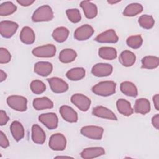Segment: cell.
<instances>
[{
    "instance_id": "1",
    "label": "cell",
    "mask_w": 159,
    "mask_h": 159,
    "mask_svg": "<svg viewBox=\"0 0 159 159\" xmlns=\"http://www.w3.org/2000/svg\"><path fill=\"white\" fill-rule=\"evenodd\" d=\"M116 83L112 81H101L92 88V91L98 96H109L116 93Z\"/></svg>"
},
{
    "instance_id": "2",
    "label": "cell",
    "mask_w": 159,
    "mask_h": 159,
    "mask_svg": "<svg viewBox=\"0 0 159 159\" xmlns=\"http://www.w3.org/2000/svg\"><path fill=\"white\" fill-rule=\"evenodd\" d=\"M53 18V12L48 5H43L38 7L33 13L32 20L35 22H48Z\"/></svg>"
},
{
    "instance_id": "3",
    "label": "cell",
    "mask_w": 159,
    "mask_h": 159,
    "mask_svg": "<svg viewBox=\"0 0 159 159\" xmlns=\"http://www.w3.org/2000/svg\"><path fill=\"white\" fill-rule=\"evenodd\" d=\"M8 106L14 110L19 112H24L27 109V100L22 96L12 95L6 99Z\"/></svg>"
},
{
    "instance_id": "4",
    "label": "cell",
    "mask_w": 159,
    "mask_h": 159,
    "mask_svg": "<svg viewBox=\"0 0 159 159\" xmlns=\"http://www.w3.org/2000/svg\"><path fill=\"white\" fill-rule=\"evenodd\" d=\"M81 134L89 139L101 140L102 137L104 129L102 127L96 125L84 126L81 129Z\"/></svg>"
},
{
    "instance_id": "5",
    "label": "cell",
    "mask_w": 159,
    "mask_h": 159,
    "mask_svg": "<svg viewBox=\"0 0 159 159\" xmlns=\"http://www.w3.org/2000/svg\"><path fill=\"white\" fill-rule=\"evenodd\" d=\"M48 145L53 150L63 151L66 146V139L62 134H54L50 137Z\"/></svg>"
},
{
    "instance_id": "6",
    "label": "cell",
    "mask_w": 159,
    "mask_h": 159,
    "mask_svg": "<svg viewBox=\"0 0 159 159\" xmlns=\"http://www.w3.org/2000/svg\"><path fill=\"white\" fill-rule=\"evenodd\" d=\"M32 53L34 56L37 57L51 58L55 55L56 47L53 44H47L34 48Z\"/></svg>"
},
{
    "instance_id": "7",
    "label": "cell",
    "mask_w": 159,
    "mask_h": 159,
    "mask_svg": "<svg viewBox=\"0 0 159 159\" xmlns=\"http://www.w3.org/2000/svg\"><path fill=\"white\" fill-rule=\"evenodd\" d=\"M18 24L13 21L4 20L0 22V33L2 37L9 39L12 37L18 29Z\"/></svg>"
},
{
    "instance_id": "8",
    "label": "cell",
    "mask_w": 159,
    "mask_h": 159,
    "mask_svg": "<svg viewBox=\"0 0 159 159\" xmlns=\"http://www.w3.org/2000/svg\"><path fill=\"white\" fill-rule=\"evenodd\" d=\"M51 90L55 93H63L68 89V84L62 79L58 77H52L47 79Z\"/></svg>"
},
{
    "instance_id": "9",
    "label": "cell",
    "mask_w": 159,
    "mask_h": 159,
    "mask_svg": "<svg viewBox=\"0 0 159 159\" xmlns=\"http://www.w3.org/2000/svg\"><path fill=\"white\" fill-rule=\"evenodd\" d=\"M71 102L75 105L80 110L83 112L87 111L91 105L90 99L82 94H75L71 97Z\"/></svg>"
},
{
    "instance_id": "10",
    "label": "cell",
    "mask_w": 159,
    "mask_h": 159,
    "mask_svg": "<svg viewBox=\"0 0 159 159\" xmlns=\"http://www.w3.org/2000/svg\"><path fill=\"white\" fill-rule=\"evenodd\" d=\"M39 120L50 130L55 129L58 127V117L53 112L40 114L39 116Z\"/></svg>"
},
{
    "instance_id": "11",
    "label": "cell",
    "mask_w": 159,
    "mask_h": 159,
    "mask_svg": "<svg viewBox=\"0 0 159 159\" xmlns=\"http://www.w3.org/2000/svg\"><path fill=\"white\" fill-rule=\"evenodd\" d=\"M94 30L89 24H84L77 28L74 32V37L79 41H84L89 39L94 34Z\"/></svg>"
},
{
    "instance_id": "12",
    "label": "cell",
    "mask_w": 159,
    "mask_h": 159,
    "mask_svg": "<svg viewBox=\"0 0 159 159\" xmlns=\"http://www.w3.org/2000/svg\"><path fill=\"white\" fill-rule=\"evenodd\" d=\"M113 71V67L109 63H99L94 65L91 69V73L97 77L109 76Z\"/></svg>"
},
{
    "instance_id": "13",
    "label": "cell",
    "mask_w": 159,
    "mask_h": 159,
    "mask_svg": "<svg viewBox=\"0 0 159 159\" xmlns=\"http://www.w3.org/2000/svg\"><path fill=\"white\" fill-rule=\"evenodd\" d=\"M94 40L99 43H115L118 42L119 37L114 30L108 29L99 34Z\"/></svg>"
},
{
    "instance_id": "14",
    "label": "cell",
    "mask_w": 159,
    "mask_h": 159,
    "mask_svg": "<svg viewBox=\"0 0 159 159\" xmlns=\"http://www.w3.org/2000/svg\"><path fill=\"white\" fill-rule=\"evenodd\" d=\"M92 114L95 116L103 119H109L112 120H117L116 116L112 111L102 106H98L94 107L92 111Z\"/></svg>"
},
{
    "instance_id": "15",
    "label": "cell",
    "mask_w": 159,
    "mask_h": 159,
    "mask_svg": "<svg viewBox=\"0 0 159 159\" xmlns=\"http://www.w3.org/2000/svg\"><path fill=\"white\" fill-rule=\"evenodd\" d=\"M59 111L62 118L66 122L74 123L78 121L77 112L70 106L66 105L61 106Z\"/></svg>"
},
{
    "instance_id": "16",
    "label": "cell",
    "mask_w": 159,
    "mask_h": 159,
    "mask_svg": "<svg viewBox=\"0 0 159 159\" xmlns=\"http://www.w3.org/2000/svg\"><path fill=\"white\" fill-rule=\"evenodd\" d=\"M53 65L48 61H39L37 62L34 68V72L37 75L45 77L48 76L52 71Z\"/></svg>"
},
{
    "instance_id": "17",
    "label": "cell",
    "mask_w": 159,
    "mask_h": 159,
    "mask_svg": "<svg viewBox=\"0 0 159 159\" xmlns=\"http://www.w3.org/2000/svg\"><path fill=\"white\" fill-rule=\"evenodd\" d=\"M85 17L88 19H94L98 14V8L95 4L89 1H83L80 3Z\"/></svg>"
},
{
    "instance_id": "18",
    "label": "cell",
    "mask_w": 159,
    "mask_h": 159,
    "mask_svg": "<svg viewBox=\"0 0 159 159\" xmlns=\"http://www.w3.org/2000/svg\"><path fill=\"white\" fill-rule=\"evenodd\" d=\"M105 151L102 147H95L84 148L81 152V157L84 159H91L104 155Z\"/></svg>"
},
{
    "instance_id": "19",
    "label": "cell",
    "mask_w": 159,
    "mask_h": 159,
    "mask_svg": "<svg viewBox=\"0 0 159 159\" xmlns=\"http://www.w3.org/2000/svg\"><path fill=\"white\" fill-rule=\"evenodd\" d=\"M10 130L13 138L16 141L19 142L24 137V129L22 124L17 121H13L10 125Z\"/></svg>"
},
{
    "instance_id": "20",
    "label": "cell",
    "mask_w": 159,
    "mask_h": 159,
    "mask_svg": "<svg viewBox=\"0 0 159 159\" xmlns=\"http://www.w3.org/2000/svg\"><path fill=\"white\" fill-rule=\"evenodd\" d=\"M33 107L37 111H41L53 107V102L47 97L37 98L34 99Z\"/></svg>"
},
{
    "instance_id": "21",
    "label": "cell",
    "mask_w": 159,
    "mask_h": 159,
    "mask_svg": "<svg viewBox=\"0 0 159 159\" xmlns=\"http://www.w3.org/2000/svg\"><path fill=\"white\" fill-rule=\"evenodd\" d=\"M46 136L43 130L38 125L34 124L32 127V140L37 144L42 145L45 141Z\"/></svg>"
},
{
    "instance_id": "22",
    "label": "cell",
    "mask_w": 159,
    "mask_h": 159,
    "mask_svg": "<svg viewBox=\"0 0 159 159\" xmlns=\"http://www.w3.org/2000/svg\"><path fill=\"white\" fill-rule=\"evenodd\" d=\"M35 33L32 28L25 26L22 29L20 34V40L22 43L30 45L35 42Z\"/></svg>"
},
{
    "instance_id": "23",
    "label": "cell",
    "mask_w": 159,
    "mask_h": 159,
    "mask_svg": "<svg viewBox=\"0 0 159 159\" xmlns=\"http://www.w3.org/2000/svg\"><path fill=\"white\" fill-rule=\"evenodd\" d=\"M119 61L123 66L129 67L135 63L136 61V56L131 51L124 50L120 54Z\"/></svg>"
},
{
    "instance_id": "24",
    "label": "cell",
    "mask_w": 159,
    "mask_h": 159,
    "mask_svg": "<svg viewBox=\"0 0 159 159\" xmlns=\"http://www.w3.org/2000/svg\"><path fill=\"white\" fill-rule=\"evenodd\" d=\"M134 111L136 113L145 115L150 111V103L146 98H139L135 101Z\"/></svg>"
},
{
    "instance_id": "25",
    "label": "cell",
    "mask_w": 159,
    "mask_h": 159,
    "mask_svg": "<svg viewBox=\"0 0 159 159\" xmlns=\"http://www.w3.org/2000/svg\"><path fill=\"white\" fill-rule=\"evenodd\" d=\"M116 106L118 112L125 116H130L134 112L130 103L124 99H118L116 102Z\"/></svg>"
},
{
    "instance_id": "26",
    "label": "cell",
    "mask_w": 159,
    "mask_h": 159,
    "mask_svg": "<svg viewBox=\"0 0 159 159\" xmlns=\"http://www.w3.org/2000/svg\"><path fill=\"white\" fill-rule=\"evenodd\" d=\"M120 89L123 94L127 96L135 98L138 94L137 87L130 81H124L121 83L120 85Z\"/></svg>"
},
{
    "instance_id": "27",
    "label": "cell",
    "mask_w": 159,
    "mask_h": 159,
    "mask_svg": "<svg viewBox=\"0 0 159 159\" xmlns=\"http://www.w3.org/2000/svg\"><path fill=\"white\" fill-rule=\"evenodd\" d=\"M77 57L76 52L71 48L62 50L59 54V60L63 63H68L73 61Z\"/></svg>"
},
{
    "instance_id": "28",
    "label": "cell",
    "mask_w": 159,
    "mask_h": 159,
    "mask_svg": "<svg viewBox=\"0 0 159 159\" xmlns=\"http://www.w3.org/2000/svg\"><path fill=\"white\" fill-rule=\"evenodd\" d=\"M98 55L102 59L112 60L117 57V51L113 47H102L99 48Z\"/></svg>"
},
{
    "instance_id": "29",
    "label": "cell",
    "mask_w": 159,
    "mask_h": 159,
    "mask_svg": "<svg viewBox=\"0 0 159 159\" xmlns=\"http://www.w3.org/2000/svg\"><path fill=\"white\" fill-rule=\"evenodd\" d=\"M52 35L56 42L62 43L67 39L69 35V30L65 27H58L53 31Z\"/></svg>"
},
{
    "instance_id": "30",
    "label": "cell",
    "mask_w": 159,
    "mask_h": 159,
    "mask_svg": "<svg viewBox=\"0 0 159 159\" xmlns=\"http://www.w3.org/2000/svg\"><path fill=\"white\" fill-rule=\"evenodd\" d=\"M85 73L84 68L76 67L68 70L66 73V76L71 81H79L84 77Z\"/></svg>"
},
{
    "instance_id": "31",
    "label": "cell",
    "mask_w": 159,
    "mask_h": 159,
    "mask_svg": "<svg viewBox=\"0 0 159 159\" xmlns=\"http://www.w3.org/2000/svg\"><path fill=\"white\" fill-rule=\"evenodd\" d=\"M142 68L145 69H154L158 66L159 65V58L155 56H145L142 60Z\"/></svg>"
},
{
    "instance_id": "32",
    "label": "cell",
    "mask_w": 159,
    "mask_h": 159,
    "mask_svg": "<svg viewBox=\"0 0 159 159\" xmlns=\"http://www.w3.org/2000/svg\"><path fill=\"white\" fill-rule=\"evenodd\" d=\"M143 11V6L139 3H132L126 6L123 11V15L127 17L135 16Z\"/></svg>"
},
{
    "instance_id": "33",
    "label": "cell",
    "mask_w": 159,
    "mask_h": 159,
    "mask_svg": "<svg viewBox=\"0 0 159 159\" xmlns=\"http://www.w3.org/2000/svg\"><path fill=\"white\" fill-rule=\"evenodd\" d=\"M17 10V6L12 2H5L0 5V15L1 16H9Z\"/></svg>"
},
{
    "instance_id": "34",
    "label": "cell",
    "mask_w": 159,
    "mask_h": 159,
    "mask_svg": "<svg viewBox=\"0 0 159 159\" xmlns=\"http://www.w3.org/2000/svg\"><path fill=\"white\" fill-rule=\"evenodd\" d=\"M139 25L145 29H152L155 24V20L153 17L150 15L144 14L141 16L139 18Z\"/></svg>"
},
{
    "instance_id": "35",
    "label": "cell",
    "mask_w": 159,
    "mask_h": 159,
    "mask_svg": "<svg viewBox=\"0 0 159 159\" xmlns=\"http://www.w3.org/2000/svg\"><path fill=\"white\" fill-rule=\"evenodd\" d=\"M143 43V39L140 35H132L127 39V45L133 49H137L140 48Z\"/></svg>"
},
{
    "instance_id": "36",
    "label": "cell",
    "mask_w": 159,
    "mask_h": 159,
    "mask_svg": "<svg viewBox=\"0 0 159 159\" xmlns=\"http://www.w3.org/2000/svg\"><path fill=\"white\" fill-rule=\"evenodd\" d=\"M30 88L32 92L35 94H40L46 89L45 84L39 80H33L30 84Z\"/></svg>"
},
{
    "instance_id": "37",
    "label": "cell",
    "mask_w": 159,
    "mask_h": 159,
    "mask_svg": "<svg viewBox=\"0 0 159 159\" xmlns=\"http://www.w3.org/2000/svg\"><path fill=\"white\" fill-rule=\"evenodd\" d=\"M66 14L70 21L73 23H78L81 19L80 11L78 9H69L66 11Z\"/></svg>"
},
{
    "instance_id": "38",
    "label": "cell",
    "mask_w": 159,
    "mask_h": 159,
    "mask_svg": "<svg viewBox=\"0 0 159 159\" xmlns=\"http://www.w3.org/2000/svg\"><path fill=\"white\" fill-rule=\"evenodd\" d=\"M11 55L9 52L5 48L1 47L0 48V63H7L11 61Z\"/></svg>"
},
{
    "instance_id": "39",
    "label": "cell",
    "mask_w": 159,
    "mask_h": 159,
    "mask_svg": "<svg viewBox=\"0 0 159 159\" xmlns=\"http://www.w3.org/2000/svg\"><path fill=\"white\" fill-rule=\"evenodd\" d=\"M0 145L1 147L4 148L9 146V140L2 131L0 132Z\"/></svg>"
},
{
    "instance_id": "40",
    "label": "cell",
    "mask_w": 159,
    "mask_h": 159,
    "mask_svg": "<svg viewBox=\"0 0 159 159\" xmlns=\"http://www.w3.org/2000/svg\"><path fill=\"white\" fill-rule=\"evenodd\" d=\"M9 118L7 116L6 113L5 111L3 110H1L0 111V125H6L7 122L9 121Z\"/></svg>"
},
{
    "instance_id": "41",
    "label": "cell",
    "mask_w": 159,
    "mask_h": 159,
    "mask_svg": "<svg viewBox=\"0 0 159 159\" xmlns=\"http://www.w3.org/2000/svg\"><path fill=\"white\" fill-rule=\"evenodd\" d=\"M152 124L157 130L159 129V114H157L152 117Z\"/></svg>"
},
{
    "instance_id": "42",
    "label": "cell",
    "mask_w": 159,
    "mask_h": 159,
    "mask_svg": "<svg viewBox=\"0 0 159 159\" xmlns=\"http://www.w3.org/2000/svg\"><path fill=\"white\" fill-rule=\"evenodd\" d=\"M17 3L22 6H29L32 4L35 1L34 0H17Z\"/></svg>"
},
{
    "instance_id": "43",
    "label": "cell",
    "mask_w": 159,
    "mask_h": 159,
    "mask_svg": "<svg viewBox=\"0 0 159 159\" xmlns=\"http://www.w3.org/2000/svg\"><path fill=\"white\" fill-rule=\"evenodd\" d=\"M153 102L155 106V107L156 110H159V95L158 94H157L153 96Z\"/></svg>"
},
{
    "instance_id": "44",
    "label": "cell",
    "mask_w": 159,
    "mask_h": 159,
    "mask_svg": "<svg viewBox=\"0 0 159 159\" xmlns=\"http://www.w3.org/2000/svg\"><path fill=\"white\" fill-rule=\"evenodd\" d=\"M7 78V75L6 73L3 71L2 70H0V81L2 82L3 81H4Z\"/></svg>"
},
{
    "instance_id": "45",
    "label": "cell",
    "mask_w": 159,
    "mask_h": 159,
    "mask_svg": "<svg viewBox=\"0 0 159 159\" xmlns=\"http://www.w3.org/2000/svg\"><path fill=\"white\" fill-rule=\"evenodd\" d=\"M120 1H107V2L111 4H116L117 2H119Z\"/></svg>"
},
{
    "instance_id": "46",
    "label": "cell",
    "mask_w": 159,
    "mask_h": 159,
    "mask_svg": "<svg viewBox=\"0 0 159 159\" xmlns=\"http://www.w3.org/2000/svg\"><path fill=\"white\" fill-rule=\"evenodd\" d=\"M61 157H65V158H72L70 157H66V156H58V157H56L55 158H61Z\"/></svg>"
}]
</instances>
